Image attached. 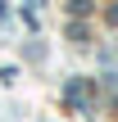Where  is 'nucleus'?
<instances>
[{
	"label": "nucleus",
	"instance_id": "nucleus-1",
	"mask_svg": "<svg viewBox=\"0 0 118 122\" xmlns=\"http://www.w3.org/2000/svg\"><path fill=\"white\" fill-rule=\"evenodd\" d=\"M0 14H5V5H0Z\"/></svg>",
	"mask_w": 118,
	"mask_h": 122
}]
</instances>
